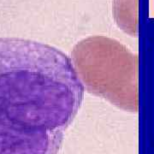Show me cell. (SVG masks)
Here are the masks:
<instances>
[{
  "label": "cell",
  "mask_w": 154,
  "mask_h": 154,
  "mask_svg": "<svg viewBox=\"0 0 154 154\" xmlns=\"http://www.w3.org/2000/svg\"><path fill=\"white\" fill-rule=\"evenodd\" d=\"M84 92L60 50L0 38V154H56Z\"/></svg>",
  "instance_id": "cell-1"
}]
</instances>
